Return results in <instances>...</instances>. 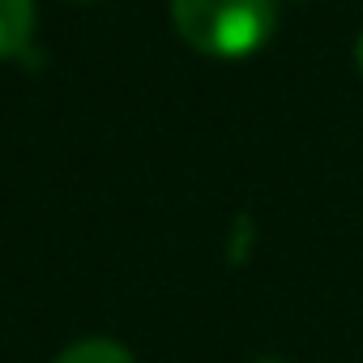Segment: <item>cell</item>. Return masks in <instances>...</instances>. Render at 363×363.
<instances>
[{"mask_svg":"<svg viewBox=\"0 0 363 363\" xmlns=\"http://www.w3.org/2000/svg\"><path fill=\"white\" fill-rule=\"evenodd\" d=\"M56 363H133V354L111 337H86L56 354Z\"/></svg>","mask_w":363,"mask_h":363,"instance_id":"cell-3","label":"cell"},{"mask_svg":"<svg viewBox=\"0 0 363 363\" xmlns=\"http://www.w3.org/2000/svg\"><path fill=\"white\" fill-rule=\"evenodd\" d=\"M354 65H359V73H363V35H359V43H354Z\"/></svg>","mask_w":363,"mask_h":363,"instance_id":"cell-4","label":"cell"},{"mask_svg":"<svg viewBox=\"0 0 363 363\" xmlns=\"http://www.w3.org/2000/svg\"><path fill=\"white\" fill-rule=\"evenodd\" d=\"M35 35V5L30 0H0V60L22 56Z\"/></svg>","mask_w":363,"mask_h":363,"instance_id":"cell-2","label":"cell"},{"mask_svg":"<svg viewBox=\"0 0 363 363\" xmlns=\"http://www.w3.org/2000/svg\"><path fill=\"white\" fill-rule=\"evenodd\" d=\"M171 18L201 56L244 60L274 35L278 9L274 0H171Z\"/></svg>","mask_w":363,"mask_h":363,"instance_id":"cell-1","label":"cell"}]
</instances>
